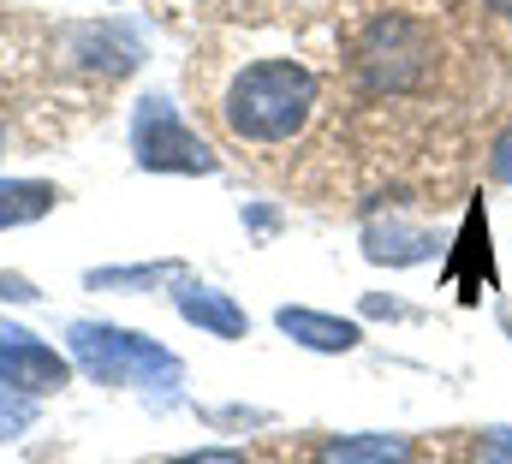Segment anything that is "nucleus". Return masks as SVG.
I'll return each mask as SVG.
<instances>
[{
  "label": "nucleus",
  "mask_w": 512,
  "mask_h": 464,
  "mask_svg": "<svg viewBox=\"0 0 512 464\" xmlns=\"http://www.w3.org/2000/svg\"><path fill=\"white\" fill-rule=\"evenodd\" d=\"M471 464H512V429H483L471 441Z\"/></svg>",
  "instance_id": "f8f14e48"
},
{
  "label": "nucleus",
  "mask_w": 512,
  "mask_h": 464,
  "mask_svg": "<svg viewBox=\"0 0 512 464\" xmlns=\"http://www.w3.org/2000/svg\"><path fill=\"white\" fill-rule=\"evenodd\" d=\"M72 363L108 387H179L185 363L167 346L131 334V328H108V322H72Z\"/></svg>",
  "instance_id": "7ed1b4c3"
},
{
  "label": "nucleus",
  "mask_w": 512,
  "mask_h": 464,
  "mask_svg": "<svg viewBox=\"0 0 512 464\" xmlns=\"http://www.w3.org/2000/svg\"><path fill=\"white\" fill-rule=\"evenodd\" d=\"M483 6H495V12H507L512 18V0H483Z\"/></svg>",
  "instance_id": "f3484780"
},
{
  "label": "nucleus",
  "mask_w": 512,
  "mask_h": 464,
  "mask_svg": "<svg viewBox=\"0 0 512 464\" xmlns=\"http://www.w3.org/2000/svg\"><path fill=\"white\" fill-rule=\"evenodd\" d=\"M66 375H72V363L54 346H42L36 334L0 322V387H18V393L36 399V393H60Z\"/></svg>",
  "instance_id": "39448f33"
},
{
  "label": "nucleus",
  "mask_w": 512,
  "mask_h": 464,
  "mask_svg": "<svg viewBox=\"0 0 512 464\" xmlns=\"http://www.w3.org/2000/svg\"><path fill=\"white\" fill-rule=\"evenodd\" d=\"M161 274H179V262H161V268H114V274H90V286H149Z\"/></svg>",
  "instance_id": "ddd939ff"
},
{
  "label": "nucleus",
  "mask_w": 512,
  "mask_h": 464,
  "mask_svg": "<svg viewBox=\"0 0 512 464\" xmlns=\"http://www.w3.org/2000/svg\"><path fill=\"white\" fill-rule=\"evenodd\" d=\"M179 316L191 322V328H203V334H215V340H245V310L227 298V292H215V286H179Z\"/></svg>",
  "instance_id": "0eeeda50"
},
{
  "label": "nucleus",
  "mask_w": 512,
  "mask_h": 464,
  "mask_svg": "<svg viewBox=\"0 0 512 464\" xmlns=\"http://www.w3.org/2000/svg\"><path fill=\"white\" fill-rule=\"evenodd\" d=\"M54 203H60V191H54V185H36V179H0V227L42 221Z\"/></svg>",
  "instance_id": "9d476101"
},
{
  "label": "nucleus",
  "mask_w": 512,
  "mask_h": 464,
  "mask_svg": "<svg viewBox=\"0 0 512 464\" xmlns=\"http://www.w3.org/2000/svg\"><path fill=\"white\" fill-rule=\"evenodd\" d=\"M489 173H495V185H512V125L489 143Z\"/></svg>",
  "instance_id": "4468645a"
},
{
  "label": "nucleus",
  "mask_w": 512,
  "mask_h": 464,
  "mask_svg": "<svg viewBox=\"0 0 512 464\" xmlns=\"http://www.w3.org/2000/svg\"><path fill=\"white\" fill-rule=\"evenodd\" d=\"M167 464H251L245 453H233V447H203V453H179V459Z\"/></svg>",
  "instance_id": "2eb2a0df"
},
{
  "label": "nucleus",
  "mask_w": 512,
  "mask_h": 464,
  "mask_svg": "<svg viewBox=\"0 0 512 464\" xmlns=\"http://www.w3.org/2000/svg\"><path fill=\"white\" fill-rule=\"evenodd\" d=\"M280 334H292L298 346L310 351H328V357H340V351H358V322H340V316H322V310H304V304H286L280 316Z\"/></svg>",
  "instance_id": "423d86ee"
},
{
  "label": "nucleus",
  "mask_w": 512,
  "mask_h": 464,
  "mask_svg": "<svg viewBox=\"0 0 512 464\" xmlns=\"http://www.w3.org/2000/svg\"><path fill=\"white\" fill-rule=\"evenodd\" d=\"M131 149H137V167L149 173H215V155L209 143L173 114V102L149 96L137 119H131Z\"/></svg>",
  "instance_id": "20e7f679"
},
{
  "label": "nucleus",
  "mask_w": 512,
  "mask_h": 464,
  "mask_svg": "<svg viewBox=\"0 0 512 464\" xmlns=\"http://www.w3.org/2000/svg\"><path fill=\"white\" fill-rule=\"evenodd\" d=\"M435 54H441V48H435V36H429L417 18L382 12V18L364 24V36H358V48H352V72H358V84H364L370 96H411V90L429 84Z\"/></svg>",
  "instance_id": "f03ea898"
},
{
  "label": "nucleus",
  "mask_w": 512,
  "mask_h": 464,
  "mask_svg": "<svg viewBox=\"0 0 512 464\" xmlns=\"http://www.w3.org/2000/svg\"><path fill=\"white\" fill-rule=\"evenodd\" d=\"M0 298H36V292H30L24 280H6V274H0Z\"/></svg>",
  "instance_id": "dca6fc26"
},
{
  "label": "nucleus",
  "mask_w": 512,
  "mask_h": 464,
  "mask_svg": "<svg viewBox=\"0 0 512 464\" xmlns=\"http://www.w3.org/2000/svg\"><path fill=\"white\" fill-rule=\"evenodd\" d=\"M221 114L245 143H292L316 114V78L298 60H256L227 84Z\"/></svg>",
  "instance_id": "f257e3e1"
},
{
  "label": "nucleus",
  "mask_w": 512,
  "mask_h": 464,
  "mask_svg": "<svg viewBox=\"0 0 512 464\" xmlns=\"http://www.w3.org/2000/svg\"><path fill=\"white\" fill-rule=\"evenodd\" d=\"M364 256L370 262H393V268H405V262H423V256H435V232L423 227H399V221H376V227L364 232Z\"/></svg>",
  "instance_id": "1a4fd4ad"
},
{
  "label": "nucleus",
  "mask_w": 512,
  "mask_h": 464,
  "mask_svg": "<svg viewBox=\"0 0 512 464\" xmlns=\"http://www.w3.org/2000/svg\"><path fill=\"white\" fill-rule=\"evenodd\" d=\"M30 423H36V399H30V393H18V387H0V441L24 435Z\"/></svg>",
  "instance_id": "9b49d317"
},
{
  "label": "nucleus",
  "mask_w": 512,
  "mask_h": 464,
  "mask_svg": "<svg viewBox=\"0 0 512 464\" xmlns=\"http://www.w3.org/2000/svg\"><path fill=\"white\" fill-rule=\"evenodd\" d=\"M316 464H417L405 435H334L316 447Z\"/></svg>",
  "instance_id": "6e6552de"
}]
</instances>
